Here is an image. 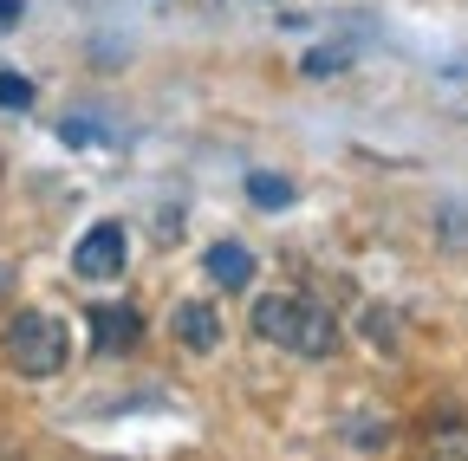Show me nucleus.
<instances>
[{
    "label": "nucleus",
    "instance_id": "423d86ee",
    "mask_svg": "<svg viewBox=\"0 0 468 461\" xmlns=\"http://www.w3.org/2000/svg\"><path fill=\"white\" fill-rule=\"evenodd\" d=\"M176 338H183L189 351H215V338H221V325H215V306H202V299H183V306H176Z\"/></svg>",
    "mask_w": 468,
    "mask_h": 461
},
{
    "label": "nucleus",
    "instance_id": "f03ea898",
    "mask_svg": "<svg viewBox=\"0 0 468 461\" xmlns=\"http://www.w3.org/2000/svg\"><path fill=\"white\" fill-rule=\"evenodd\" d=\"M72 358V338H66V319L52 312H20L7 325V364L20 377H58Z\"/></svg>",
    "mask_w": 468,
    "mask_h": 461
},
{
    "label": "nucleus",
    "instance_id": "f257e3e1",
    "mask_svg": "<svg viewBox=\"0 0 468 461\" xmlns=\"http://www.w3.org/2000/svg\"><path fill=\"white\" fill-rule=\"evenodd\" d=\"M254 338L280 344L292 358H332L338 351V325L325 306H313L306 293H267L254 299Z\"/></svg>",
    "mask_w": 468,
    "mask_h": 461
},
{
    "label": "nucleus",
    "instance_id": "39448f33",
    "mask_svg": "<svg viewBox=\"0 0 468 461\" xmlns=\"http://www.w3.org/2000/svg\"><path fill=\"white\" fill-rule=\"evenodd\" d=\"M202 273H208L215 286H228V293H241V286L254 279V254H248L241 241H215V247L202 254Z\"/></svg>",
    "mask_w": 468,
    "mask_h": 461
},
{
    "label": "nucleus",
    "instance_id": "6e6552de",
    "mask_svg": "<svg viewBox=\"0 0 468 461\" xmlns=\"http://www.w3.org/2000/svg\"><path fill=\"white\" fill-rule=\"evenodd\" d=\"M248 202L280 215V208H292V183H286V176H273V169H254V176H248Z\"/></svg>",
    "mask_w": 468,
    "mask_h": 461
},
{
    "label": "nucleus",
    "instance_id": "1a4fd4ad",
    "mask_svg": "<svg viewBox=\"0 0 468 461\" xmlns=\"http://www.w3.org/2000/svg\"><path fill=\"white\" fill-rule=\"evenodd\" d=\"M27 104H33V79L0 72V110H27Z\"/></svg>",
    "mask_w": 468,
    "mask_h": 461
},
{
    "label": "nucleus",
    "instance_id": "20e7f679",
    "mask_svg": "<svg viewBox=\"0 0 468 461\" xmlns=\"http://www.w3.org/2000/svg\"><path fill=\"white\" fill-rule=\"evenodd\" d=\"M137 338H144V319H137L131 306H91V351H98V358L131 351Z\"/></svg>",
    "mask_w": 468,
    "mask_h": 461
},
{
    "label": "nucleus",
    "instance_id": "7ed1b4c3",
    "mask_svg": "<svg viewBox=\"0 0 468 461\" xmlns=\"http://www.w3.org/2000/svg\"><path fill=\"white\" fill-rule=\"evenodd\" d=\"M131 260V235H124V221H98L85 227V241L72 247V273L79 279H117Z\"/></svg>",
    "mask_w": 468,
    "mask_h": 461
},
{
    "label": "nucleus",
    "instance_id": "9d476101",
    "mask_svg": "<svg viewBox=\"0 0 468 461\" xmlns=\"http://www.w3.org/2000/svg\"><path fill=\"white\" fill-rule=\"evenodd\" d=\"M20 20V0H0V26H14Z\"/></svg>",
    "mask_w": 468,
    "mask_h": 461
},
{
    "label": "nucleus",
    "instance_id": "0eeeda50",
    "mask_svg": "<svg viewBox=\"0 0 468 461\" xmlns=\"http://www.w3.org/2000/svg\"><path fill=\"white\" fill-rule=\"evenodd\" d=\"M423 442H430L436 455H468V410H442V416H430Z\"/></svg>",
    "mask_w": 468,
    "mask_h": 461
}]
</instances>
